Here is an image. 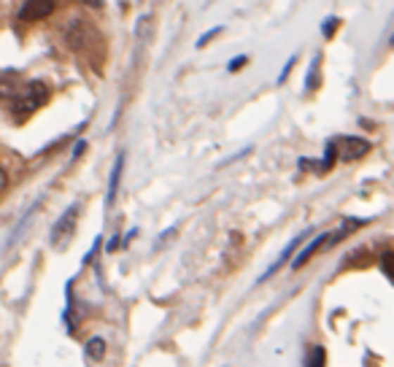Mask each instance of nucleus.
I'll use <instances>...</instances> for the list:
<instances>
[{"mask_svg":"<svg viewBox=\"0 0 394 367\" xmlns=\"http://www.w3.org/2000/svg\"><path fill=\"white\" fill-rule=\"evenodd\" d=\"M378 262H381V270H383V275L394 281V251H392V249H386V251L381 254V259H378Z\"/></svg>","mask_w":394,"mask_h":367,"instance_id":"11","label":"nucleus"},{"mask_svg":"<svg viewBox=\"0 0 394 367\" xmlns=\"http://www.w3.org/2000/svg\"><path fill=\"white\" fill-rule=\"evenodd\" d=\"M46 100H49V87L44 81H25L19 95L11 100V113L17 116V122H22V119L33 116Z\"/></svg>","mask_w":394,"mask_h":367,"instance_id":"1","label":"nucleus"},{"mask_svg":"<svg viewBox=\"0 0 394 367\" xmlns=\"http://www.w3.org/2000/svg\"><path fill=\"white\" fill-rule=\"evenodd\" d=\"M327 238H329V235H319V238H313L311 246H305V249L297 254V259L292 262V268H295V270H297V268H303V265H305V262H308V259H311V256L316 254V251H319L324 243H327Z\"/></svg>","mask_w":394,"mask_h":367,"instance_id":"6","label":"nucleus"},{"mask_svg":"<svg viewBox=\"0 0 394 367\" xmlns=\"http://www.w3.org/2000/svg\"><path fill=\"white\" fill-rule=\"evenodd\" d=\"M22 87H25L22 73H17V70H6V73L0 76V100H14Z\"/></svg>","mask_w":394,"mask_h":367,"instance_id":"5","label":"nucleus"},{"mask_svg":"<svg viewBox=\"0 0 394 367\" xmlns=\"http://www.w3.org/2000/svg\"><path fill=\"white\" fill-rule=\"evenodd\" d=\"M54 8H57V0H25L17 19L19 22H41L54 14Z\"/></svg>","mask_w":394,"mask_h":367,"instance_id":"2","label":"nucleus"},{"mask_svg":"<svg viewBox=\"0 0 394 367\" xmlns=\"http://www.w3.org/2000/svg\"><path fill=\"white\" fill-rule=\"evenodd\" d=\"M122 170H125V151H122L114 162V173H111V184H108V200H106L108 206L116 200V189H119V181H122Z\"/></svg>","mask_w":394,"mask_h":367,"instance_id":"7","label":"nucleus"},{"mask_svg":"<svg viewBox=\"0 0 394 367\" xmlns=\"http://www.w3.org/2000/svg\"><path fill=\"white\" fill-rule=\"evenodd\" d=\"M103 354H106V340H103V337H92V340L87 343V356L103 359Z\"/></svg>","mask_w":394,"mask_h":367,"instance_id":"10","label":"nucleus"},{"mask_svg":"<svg viewBox=\"0 0 394 367\" xmlns=\"http://www.w3.org/2000/svg\"><path fill=\"white\" fill-rule=\"evenodd\" d=\"M84 6H89V8H100L103 6V0H82Z\"/></svg>","mask_w":394,"mask_h":367,"instance_id":"19","label":"nucleus"},{"mask_svg":"<svg viewBox=\"0 0 394 367\" xmlns=\"http://www.w3.org/2000/svg\"><path fill=\"white\" fill-rule=\"evenodd\" d=\"M6 187H8V173H6L3 168H0V194L6 192Z\"/></svg>","mask_w":394,"mask_h":367,"instance_id":"17","label":"nucleus"},{"mask_svg":"<svg viewBox=\"0 0 394 367\" xmlns=\"http://www.w3.org/2000/svg\"><path fill=\"white\" fill-rule=\"evenodd\" d=\"M303 238H305V235H297V238H292V243H289V246H286V249H284V254L279 256V262H276V265H273V268H270V270L265 273V278H267V275H270V273H276V270H279V265H281V262H284V259H286V256L292 254V251H295V249H297V243H300V240H303Z\"/></svg>","mask_w":394,"mask_h":367,"instance_id":"12","label":"nucleus"},{"mask_svg":"<svg viewBox=\"0 0 394 367\" xmlns=\"http://www.w3.org/2000/svg\"><path fill=\"white\" fill-rule=\"evenodd\" d=\"M76 219H79V206H70L65 213L60 216V222L54 224V230H51V246H54V249H60V246L73 235Z\"/></svg>","mask_w":394,"mask_h":367,"instance_id":"3","label":"nucleus"},{"mask_svg":"<svg viewBox=\"0 0 394 367\" xmlns=\"http://www.w3.org/2000/svg\"><path fill=\"white\" fill-rule=\"evenodd\" d=\"M338 25H341V19H338V16L327 19V22L322 25V32H324V38H332V35H335V30H338Z\"/></svg>","mask_w":394,"mask_h":367,"instance_id":"13","label":"nucleus"},{"mask_svg":"<svg viewBox=\"0 0 394 367\" xmlns=\"http://www.w3.org/2000/svg\"><path fill=\"white\" fill-rule=\"evenodd\" d=\"M335 146H338V157H341L343 162L362 160V157L370 151V141H364V138H354V135L335 141Z\"/></svg>","mask_w":394,"mask_h":367,"instance_id":"4","label":"nucleus"},{"mask_svg":"<svg viewBox=\"0 0 394 367\" xmlns=\"http://www.w3.org/2000/svg\"><path fill=\"white\" fill-rule=\"evenodd\" d=\"M319 68H322V57L316 54L311 63V76H308V81H305V89H308V92L319 89V84H322V70H319Z\"/></svg>","mask_w":394,"mask_h":367,"instance_id":"8","label":"nucleus"},{"mask_svg":"<svg viewBox=\"0 0 394 367\" xmlns=\"http://www.w3.org/2000/svg\"><path fill=\"white\" fill-rule=\"evenodd\" d=\"M216 35H222V27H214V30H208L205 35H200V38H197V49H203L205 44H211Z\"/></svg>","mask_w":394,"mask_h":367,"instance_id":"14","label":"nucleus"},{"mask_svg":"<svg viewBox=\"0 0 394 367\" xmlns=\"http://www.w3.org/2000/svg\"><path fill=\"white\" fill-rule=\"evenodd\" d=\"M246 63H248L246 57H232L230 65H227V70H230V73H238V68H243Z\"/></svg>","mask_w":394,"mask_h":367,"instance_id":"16","label":"nucleus"},{"mask_svg":"<svg viewBox=\"0 0 394 367\" xmlns=\"http://www.w3.org/2000/svg\"><path fill=\"white\" fill-rule=\"evenodd\" d=\"M295 63H297V57H289V63H286V68H284V70L279 73V84H284V81L289 79V73H292V68H295Z\"/></svg>","mask_w":394,"mask_h":367,"instance_id":"15","label":"nucleus"},{"mask_svg":"<svg viewBox=\"0 0 394 367\" xmlns=\"http://www.w3.org/2000/svg\"><path fill=\"white\" fill-rule=\"evenodd\" d=\"M84 149H87V144H84V141H79V144L73 146V157H82V151Z\"/></svg>","mask_w":394,"mask_h":367,"instance_id":"18","label":"nucleus"},{"mask_svg":"<svg viewBox=\"0 0 394 367\" xmlns=\"http://www.w3.org/2000/svg\"><path fill=\"white\" fill-rule=\"evenodd\" d=\"M327 365V354L322 346H313L311 352H308V359H305V367H324Z\"/></svg>","mask_w":394,"mask_h":367,"instance_id":"9","label":"nucleus"}]
</instances>
